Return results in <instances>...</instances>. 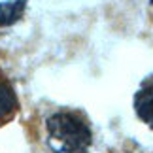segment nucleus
<instances>
[{
    "mask_svg": "<svg viewBox=\"0 0 153 153\" xmlns=\"http://www.w3.org/2000/svg\"><path fill=\"white\" fill-rule=\"evenodd\" d=\"M17 110V98L11 87L4 81H0V121L8 119Z\"/></svg>",
    "mask_w": 153,
    "mask_h": 153,
    "instance_id": "obj_4",
    "label": "nucleus"
},
{
    "mask_svg": "<svg viewBox=\"0 0 153 153\" xmlns=\"http://www.w3.org/2000/svg\"><path fill=\"white\" fill-rule=\"evenodd\" d=\"M27 0H0V27H8L23 15Z\"/></svg>",
    "mask_w": 153,
    "mask_h": 153,
    "instance_id": "obj_3",
    "label": "nucleus"
},
{
    "mask_svg": "<svg viewBox=\"0 0 153 153\" xmlns=\"http://www.w3.org/2000/svg\"><path fill=\"white\" fill-rule=\"evenodd\" d=\"M134 110L149 128H153V81L144 85L134 97Z\"/></svg>",
    "mask_w": 153,
    "mask_h": 153,
    "instance_id": "obj_2",
    "label": "nucleus"
},
{
    "mask_svg": "<svg viewBox=\"0 0 153 153\" xmlns=\"http://www.w3.org/2000/svg\"><path fill=\"white\" fill-rule=\"evenodd\" d=\"M48 144L55 153H87L93 140L83 119L68 111H59L48 119Z\"/></svg>",
    "mask_w": 153,
    "mask_h": 153,
    "instance_id": "obj_1",
    "label": "nucleus"
}]
</instances>
